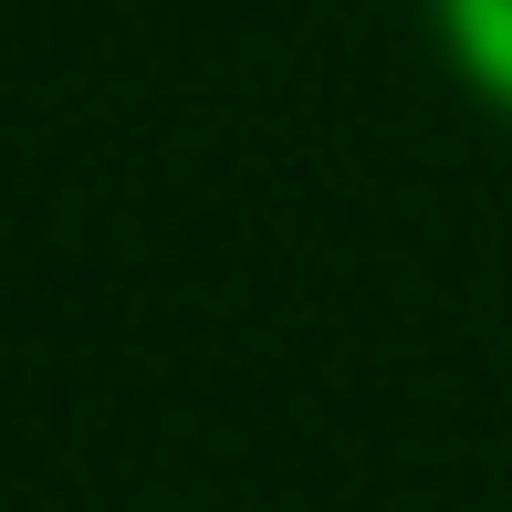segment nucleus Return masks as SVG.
<instances>
[{
	"label": "nucleus",
	"instance_id": "obj_1",
	"mask_svg": "<svg viewBox=\"0 0 512 512\" xmlns=\"http://www.w3.org/2000/svg\"><path fill=\"white\" fill-rule=\"evenodd\" d=\"M429 42L460 95L512 126V0H429Z\"/></svg>",
	"mask_w": 512,
	"mask_h": 512
}]
</instances>
